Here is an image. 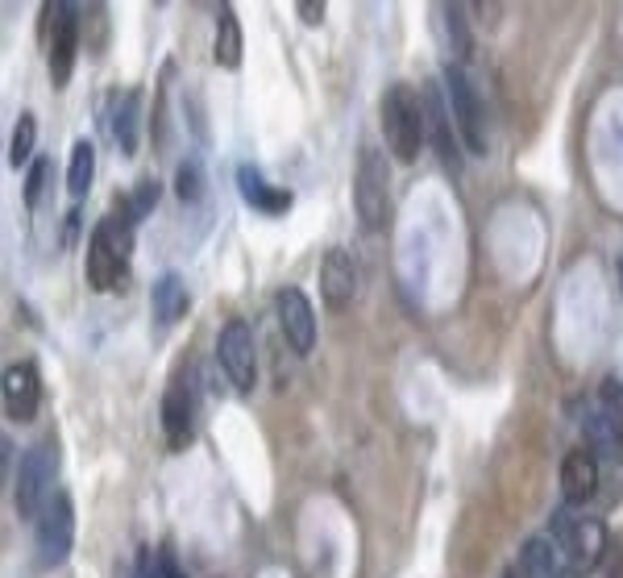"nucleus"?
<instances>
[{
	"instance_id": "nucleus-6",
	"label": "nucleus",
	"mask_w": 623,
	"mask_h": 578,
	"mask_svg": "<svg viewBox=\"0 0 623 578\" xmlns=\"http://www.w3.org/2000/svg\"><path fill=\"white\" fill-rule=\"evenodd\" d=\"M50 479H54V454L50 445H34L17 466V483H13V508L17 516H42L50 500Z\"/></svg>"
},
{
	"instance_id": "nucleus-26",
	"label": "nucleus",
	"mask_w": 623,
	"mask_h": 578,
	"mask_svg": "<svg viewBox=\"0 0 623 578\" xmlns=\"http://www.w3.org/2000/svg\"><path fill=\"white\" fill-rule=\"evenodd\" d=\"M175 196L184 200V205H196L200 196H204V171H200V162L187 159L179 167V175H175Z\"/></svg>"
},
{
	"instance_id": "nucleus-4",
	"label": "nucleus",
	"mask_w": 623,
	"mask_h": 578,
	"mask_svg": "<svg viewBox=\"0 0 623 578\" xmlns=\"http://www.w3.org/2000/svg\"><path fill=\"white\" fill-rule=\"evenodd\" d=\"M445 93H449V113L458 125V138L470 155H486V121H483V100L474 93L470 75L462 63H449L445 67Z\"/></svg>"
},
{
	"instance_id": "nucleus-14",
	"label": "nucleus",
	"mask_w": 623,
	"mask_h": 578,
	"mask_svg": "<svg viewBox=\"0 0 623 578\" xmlns=\"http://www.w3.org/2000/svg\"><path fill=\"white\" fill-rule=\"evenodd\" d=\"M79 9L71 4L67 22H63V29H59V38H54V47H50V84L54 88H67L71 79V67H75V54H79Z\"/></svg>"
},
{
	"instance_id": "nucleus-9",
	"label": "nucleus",
	"mask_w": 623,
	"mask_h": 578,
	"mask_svg": "<svg viewBox=\"0 0 623 578\" xmlns=\"http://www.w3.org/2000/svg\"><path fill=\"white\" fill-rule=\"evenodd\" d=\"M275 308H278V324H283L287 346L296 349L300 358H308V354L316 349V312H312L308 296H303L300 287H283L275 296Z\"/></svg>"
},
{
	"instance_id": "nucleus-25",
	"label": "nucleus",
	"mask_w": 623,
	"mask_h": 578,
	"mask_svg": "<svg viewBox=\"0 0 623 578\" xmlns=\"http://www.w3.org/2000/svg\"><path fill=\"white\" fill-rule=\"evenodd\" d=\"M50 171H54V162H50V159H34V162H29V175H25V205H29V209H38V205L47 200Z\"/></svg>"
},
{
	"instance_id": "nucleus-1",
	"label": "nucleus",
	"mask_w": 623,
	"mask_h": 578,
	"mask_svg": "<svg viewBox=\"0 0 623 578\" xmlns=\"http://www.w3.org/2000/svg\"><path fill=\"white\" fill-rule=\"evenodd\" d=\"M383 138L391 146V155L399 162H415L424 150V104L408 84H391L383 93Z\"/></svg>"
},
{
	"instance_id": "nucleus-8",
	"label": "nucleus",
	"mask_w": 623,
	"mask_h": 578,
	"mask_svg": "<svg viewBox=\"0 0 623 578\" xmlns=\"http://www.w3.org/2000/svg\"><path fill=\"white\" fill-rule=\"evenodd\" d=\"M4 417L13 425H29L38 417V404H42V379H38V367L34 362H9L4 367Z\"/></svg>"
},
{
	"instance_id": "nucleus-19",
	"label": "nucleus",
	"mask_w": 623,
	"mask_h": 578,
	"mask_svg": "<svg viewBox=\"0 0 623 578\" xmlns=\"http://www.w3.org/2000/svg\"><path fill=\"white\" fill-rule=\"evenodd\" d=\"M437 22H440V29H445V47H449V54H453L458 63H465V59L474 54V38H470L462 4H440Z\"/></svg>"
},
{
	"instance_id": "nucleus-13",
	"label": "nucleus",
	"mask_w": 623,
	"mask_h": 578,
	"mask_svg": "<svg viewBox=\"0 0 623 578\" xmlns=\"http://www.w3.org/2000/svg\"><path fill=\"white\" fill-rule=\"evenodd\" d=\"M607 545H611V532H607V525H602L599 516H577L574 532H570V545H565V554L574 557V566L586 575V570L602 566Z\"/></svg>"
},
{
	"instance_id": "nucleus-17",
	"label": "nucleus",
	"mask_w": 623,
	"mask_h": 578,
	"mask_svg": "<svg viewBox=\"0 0 623 578\" xmlns=\"http://www.w3.org/2000/svg\"><path fill=\"white\" fill-rule=\"evenodd\" d=\"M138 116H141V88H129L113 109V142L121 146V155H138V138H141Z\"/></svg>"
},
{
	"instance_id": "nucleus-30",
	"label": "nucleus",
	"mask_w": 623,
	"mask_h": 578,
	"mask_svg": "<svg viewBox=\"0 0 623 578\" xmlns=\"http://www.w3.org/2000/svg\"><path fill=\"white\" fill-rule=\"evenodd\" d=\"M300 22L303 25H321L324 22V4H321V0H300Z\"/></svg>"
},
{
	"instance_id": "nucleus-21",
	"label": "nucleus",
	"mask_w": 623,
	"mask_h": 578,
	"mask_svg": "<svg viewBox=\"0 0 623 578\" xmlns=\"http://www.w3.org/2000/svg\"><path fill=\"white\" fill-rule=\"evenodd\" d=\"M150 300H154V317H159V324H175L187 312L184 279H179V275H162L159 283H154V292H150Z\"/></svg>"
},
{
	"instance_id": "nucleus-28",
	"label": "nucleus",
	"mask_w": 623,
	"mask_h": 578,
	"mask_svg": "<svg viewBox=\"0 0 623 578\" xmlns=\"http://www.w3.org/2000/svg\"><path fill=\"white\" fill-rule=\"evenodd\" d=\"M602 408L615 413V417H623V383H615V379L602 383Z\"/></svg>"
},
{
	"instance_id": "nucleus-20",
	"label": "nucleus",
	"mask_w": 623,
	"mask_h": 578,
	"mask_svg": "<svg viewBox=\"0 0 623 578\" xmlns=\"http://www.w3.org/2000/svg\"><path fill=\"white\" fill-rule=\"evenodd\" d=\"M92 180H96V146L84 138V142H75V146H71V162H67L71 200H84V196L92 192Z\"/></svg>"
},
{
	"instance_id": "nucleus-18",
	"label": "nucleus",
	"mask_w": 623,
	"mask_h": 578,
	"mask_svg": "<svg viewBox=\"0 0 623 578\" xmlns=\"http://www.w3.org/2000/svg\"><path fill=\"white\" fill-rule=\"evenodd\" d=\"M212 59H216V67H225V71L241 67V22H237V13H233V9H221V17H216Z\"/></svg>"
},
{
	"instance_id": "nucleus-12",
	"label": "nucleus",
	"mask_w": 623,
	"mask_h": 578,
	"mask_svg": "<svg viewBox=\"0 0 623 578\" xmlns=\"http://www.w3.org/2000/svg\"><path fill=\"white\" fill-rule=\"evenodd\" d=\"M358 292V267H353V255L333 246L324 250V262H321V296L333 312H341Z\"/></svg>"
},
{
	"instance_id": "nucleus-7",
	"label": "nucleus",
	"mask_w": 623,
	"mask_h": 578,
	"mask_svg": "<svg viewBox=\"0 0 623 578\" xmlns=\"http://www.w3.org/2000/svg\"><path fill=\"white\" fill-rule=\"evenodd\" d=\"M75 545V508H71V495L59 491L50 495L42 516H38V557L42 566H63L71 557Z\"/></svg>"
},
{
	"instance_id": "nucleus-16",
	"label": "nucleus",
	"mask_w": 623,
	"mask_h": 578,
	"mask_svg": "<svg viewBox=\"0 0 623 578\" xmlns=\"http://www.w3.org/2000/svg\"><path fill=\"white\" fill-rule=\"evenodd\" d=\"M162 433H166L171 450H184L187 441H191V399L179 388H171V392L162 395Z\"/></svg>"
},
{
	"instance_id": "nucleus-5",
	"label": "nucleus",
	"mask_w": 623,
	"mask_h": 578,
	"mask_svg": "<svg viewBox=\"0 0 623 578\" xmlns=\"http://www.w3.org/2000/svg\"><path fill=\"white\" fill-rule=\"evenodd\" d=\"M420 104H424V130H428V142L437 146V159L445 162L449 175H462V142H458V125L449 113V96H440L437 84H424Z\"/></svg>"
},
{
	"instance_id": "nucleus-29",
	"label": "nucleus",
	"mask_w": 623,
	"mask_h": 578,
	"mask_svg": "<svg viewBox=\"0 0 623 578\" xmlns=\"http://www.w3.org/2000/svg\"><path fill=\"white\" fill-rule=\"evenodd\" d=\"M159 570H162V578H187L184 570H179L175 554H171V545H162V550H159Z\"/></svg>"
},
{
	"instance_id": "nucleus-23",
	"label": "nucleus",
	"mask_w": 623,
	"mask_h": 578,
	"mask_svg": "<svg viewBox=\"0 0 623 578\" xmlns=\"http://www.w3.org/2000/svg\"><path fill=\"white\" fill-rule=\"evenodd\" d=\"M159 196H162V184L154 180V175H150V180H141V184L121 200V205H125V209H121V225H129V230H134L138 221H146V217L154 212V205H159Z\"/></svg>"
},
{
	"instance_id": "nucleus-2",
	"label": "nucleus",
	"mask_w": 623,
	"mask_h": 578,
	"mask_svg": "<svg viewBox=\"0 0 623 578\" xmlns=\"http://www.w3.org/2000/svg\"><path fill=\"white\" fill-rule=\"evenodd\" d=\"M353 209L362 230H383L391 217V175L378 146H362L358 150V175H353Z\"/></svg>"
},
{
	"instance_id": "nucleus-31",
	"label": "nucleus",
	"mask_w": 623,
	"mask_h": 578,
	"mask_svg": "<svg viewBox=\"0 0 623 578\" xmlns=\"http://www.w3.org/2000/svg\"><path fill=\"white\" fill-rule=\"evenodd\" d=\"M503 578H524V575H515V570H511V575H503Z\"/></svg>"
},
{
	"instance_id": "nucleus-10",
	"label": "nucleus",
	"mask_w": 623,
	"mask_h": 578,
	"mask_svg": "<svg viewBox=\"0 0 623 578\" xmlns=\"http://www.w3.org/2000/svg\"><path fill=\"white\" fill-rule=\"evenodd\" d=\"M125 271V250H116L113 221H100L88 242V283L92 292H113L116 279Z\"/></svg>"
},
{
	"instance_id": "nucleus-15",
	"label": "nucleus",
	"mask_w": 623,
	"mask_h": 578,
	"mask_svg": "<svg viewBox=\"0 0 623 578\" xmlns=\"http://www.w3.org/2000/svg\"><path fill=\"white\" fill-rule=\"evenodd\" d=\"M237 187H241V196L262 212H287L291 209V192H283V187H271L262 180V171L258 167H237Z\"/></svg>"
},
{
	"instance_id": "nucleus-27",
	"label": "nucleus",
	"mask_w": 623,
	"mask_h": 578,
	"mask_svg": "<svg viewBox=\"0 0 623 578\" xmlns=\"http://www.w3.org/2000/svg\"><path fill=\"white\" fill-rule=\"evenodd\" d=\"M602 570H607V578H623V532H611V545H607V557H602Z\"/></svg>"
},
{
	"instance_id": "nucleus-11",
	"label": "nucleus",
	"mask_w": 623,
	"mask_h": 578,
	"mask_svg": "<svg viewBox=\"0 0 623 578\" xmlns=\"http://www.w3.org/2000/svg\"><path fill=\"white\" fill-rule=\"evenodd\" d=\"M595 491H599V458L586 445H577L561 458V495H565V504L582 508L595 500Z\"/></svg>"
},
{
	"instance_id": "nucleus-22",
	"label": "nucleus",
	"mask_w": 623,
	"mask_h": 578,
	"mask_svg": "<svg viewBox=\"0 0 623 578\" xmlns=\"http://www.w3.org/2000/svg\"><path fill=\"white\" fill-rule=\"evenodd\" d=\"M520 566H524V578H561L553 537H532L524 554H520Z\"/></svg>"
},
{
	"instance_id": "nucleus-24",
	"label": "nucleus",
	"mask_w": 623,
	"mask_h": 578,
	"mask_svg": "<svg viewBox=\"0 0 623 578\" xmlns=\"http://www.w3.org/2000/svg\"><path fill=\"white\" fill-rule=\"evenodd\" d=\"M34 142H38V116L22 113L17 125H13V138H9V167H13V171L34 155Z\"/></svg>"
},
{
	"instance_id": "nucleus-3",
	"label": "nucleus",
	"mask_w": 623,
	"mask_h": 578,
	"mask_svg": "<svg viewBox=\"0 0 623 578\" xmlns=\"http://www.w3.org/2000/svg\"><path fill=\"white\" fill-rule=\"evenodd\" d=\"M216 358H221V370L229 379V388L237 395H250L258 383V349H254V329L250 321L233 317L225 321L221 337H216Z\"/></svg>"
}]
</instances>
